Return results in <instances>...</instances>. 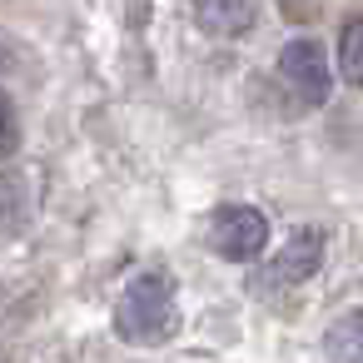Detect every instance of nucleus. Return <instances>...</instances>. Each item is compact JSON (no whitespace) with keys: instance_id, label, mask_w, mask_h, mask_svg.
Instances as JSON below:
<instances>
[{"instance_id":"5","label":"nucleus","mask_w":363,"mask_h":363,"mask_svg":"<svg viewBox=\"0 0 363 363\" xmlns=\"http://www.w3.org/2000/svg\"><path fill=\"white\" fill-rule=\"evenodd\" d=\"M194 21L214 40H239L259 21V0H194Z\"/></svg>"},{"instance_id":"8","label":"nucleus","mask_w":363,"mask_h":363,"mask_svg":"<svg viewBox=\"0 0 363 363\" xmlns=\"http://www.w3.org/2000/svg\"><path fill=\"white\" fill-rule=\"evenodd\" d=\"M338 75L348 85H363V16L348 21L343 35H338Z\"/></svg>"},{"instance_id":"7","label":"nucleus","mask_w":363,"mask_h":363,"mask_svg":"<svg viewBox=\"0 0 363 363\" xmlns=\"http://www.w3.org/2000/svg\"><path fill=\"white\" fill-rule=\"evenodd\" d=\"M26 214H30L26 179H21V174H6V179H0V234L21 229V224H26Z\"/></svg>"},{"instance_id":"3","label":"nucleus","mask_w":363,"mask_h":363,"mask_svg":"<svg viewBox=\"0 0 363 363\" xmlns=\"http://www.w3.org/2000/svg\"><path fill=\"white\" fill-rule=\"evenodd\" d=\"M279 75H284V85H289L303 105H323L328 90H333L328 55H323V45L308 40V35H298V40H289V45L279 50Z\"/></svg>"},{"instance_id":"1","label":"nucleus","mask_w":363,"mask_h":363,"mask_svg":"<svg viewBox=\"0 0 363 363\" xmlns=\"http://www.w3.org/2000/svg\"><path fill=\"white\" fill-rule=\"evenodd\" d=\"M179 323V303H174V284L169 274H140L130 279V289L120 294V308H115V333L125 343H164Z\"/></svg>"},{"instance_id":"4","label":"nucleus","mask_w":363,"mask_h":363,"mask_svg":"<svg viewBox=\"0 0 363 363\" xmlns=\"http://www.w3.org/2000/svg\"><path fill=\"white\" fill-rule=\"evenodd\" d=\"M318 264H323V234L303 224V229H294V234L279 244V254L269 259L264 279H269V284H279V289H289V284L313 279V274H318Z\"/></svg>"},{"instance_id":"9","label":"nucleus","mask_w":363,"mask_h":363,"mask_svg":"<svg viewBox=\"0 0 363 363\" xmlns=\"http://www.w3.org/2000/svg\"><path fill=\"white\" fill-rule=\"evenodd\" d=\"M21 150V115H16V100L0 90V160H11Z\"/></svg>"},{"instance_id":"6","label":"nucleus","mask_w":363,"mask_h":363,"mask_svg":"<svg viewBox=\"0 0 363 363\" xmlns=\"http://www.w3.org/2000/svg\"><path fill=\"white\" fill-rule=\"evenodd\" d=\"M323 348H328L333 363H363V308L338 313L323 333Z\"/></svg>"},{"instance_id":"2","label":"nucleus","mask_w":363,"mask_h":363,"mask_svg":"<svg viewBox=\"0 0 363 363\" xmlns=\"http://www.w3.org/2000/svg\"><path fill=\"white\" fill-rule=\"evenodd\" d=\"M269 244V219L254 209V204H224L214 219H209V249L229 264H249L259 259Z\"/></svg>"}]
</instances>
